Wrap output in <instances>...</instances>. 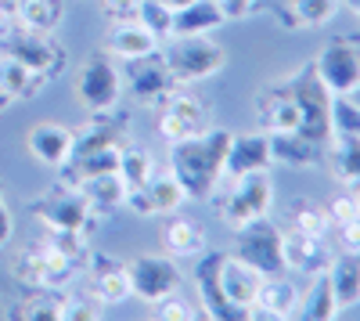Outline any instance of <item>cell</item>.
Returning a JSON list of instances; mask_svg holds the SVG:
<instances>
[{
  "label": "cell",
  "instance_id": "681fc988",
  "mask_svg": "<svg viewBox=\"0 0 360 321\" xmlns=\"http://www.w3.org/2000/svg\"><path fill=\"white\" fill-rule=\"evenodd\" d=\"M349 101H353V105L360 108V83H356V87H353V91H349Z\"/></svg>",
  "mask_w": 360,
  "mask_h": 321
},
{
  "label": "cell",
  "instance_id": "5b68a950",
  "mask_svg": "<svg viewBox=\"0 0 360 321\" xmlns=\"http://www.w3.org/2000/svg\"><path fill=\"white\" fill-rule=\"evenodd\" d=\"M83 264L69 260L65 253H58L54 246L40 242V246H25L15 260H11V275L18 285L25 289H58L62 293L65 285H72L79 278Z\"/></svg>",
  "mask_w": 360,
  "mask_h": 321
},
{
  "label": "cell",
  "instance_id": "ba28073f",
  "mask_svg": "<svg viewBox=\"0 0 360 321\" xmlns=\"http://www.w3.org/2000/svg\"><path fill=\"white\" fill-rule=\"evenodd\" d=\"M285 83L292 87L299 108H303V134L324 144L328 137H332V98L335 94L321 83V76L314 73L310 62L303 69H295Z\"/></svg>",
  "mask_w": 360,
  "mask_h": 321
},
{
  "label": "cell",
  "instance_id": "8992f818",
  "mask_svg": "<svg viewBox=\"0 0 360 321\" xmlns=\"http://www.w3.org/2000/svg\"><path fill=\"white\" fill-rule=\"evenodd\" d=\"M130 275V293L144 303H159L184 285V271L176 268V256L169 253H137L127 260Z\"/></svg>",
  "mask_w": 360,
  "mask_h": 321
},
{
  "label": "cell",
  "instance_id": "b9f144b4",
  "mask_svg": "<svg viewBox=\"0 0 360 321\" xmlns=\"http://www.w3.org/2000/svg\"><path fill=\"white\" fill-rule=\"evenodd\" d=\"M152 307H155L152 317H159V321H191V317H202V310H195L191 303H184L176 293L166 296V300H159V303H152Z\"/></svg>",
  "mask_w": 360,
  "mask_h": 321
},
{
  "label": "cell",
  "instance_id": "d6a6232c",
  "mask_svg": "<svg viewBox=\"0 0 360 321\" xmlns=\"http://www.w3.org/2000/svg\"><path fill=\"white\" fill-rule=\"evenodd\" d=\"M47 76L33 73L29 65H22L18 58L11 54H0V91H4L11 101H25V98H37L44 91Z\"/></svg>",
  "mask_w": 360,
  "mask_h": 321
},
{
  "label": "cell",
  "instance_id": "5bb4252c",
  "mask_svg": "<svg viewBox=\"0 0 360 321\" xmlns=\"http://www.w3.org/2000/svg\"><path fill=\"white\" fill-rule=\"evenodd\" d=\"M184 202H188V191H184V184H180V177L169 166H159L144 188L127 195V206L137 217H169V213H176L180 206H184Z\"/></svg>",
  "mask_w": 360,
  "mask_h": 321
},
{
  "label": "cell",
  "instance_id": "8fae6325",
  "mask_svg": "<svg viewBox=\"0 0 360 321\" xmlns=\"http://www.w3.org/2000/svg\"><path fill=\"white\" fill-rule=\"evenodd\" d=\"M234 235V256L252 264L259 275H278L285 271V260H281V227L270 224V217L252 220L245 227L231 231Z\"/></svg>",
  "mask_w": 360,
  "mask_h": 321
},
{
  "label": "cell",
  "instance_id": "816d5d0a",
  "mask_svg": "<svg viewBox=\"0 0 360 321\" xmlns=\"http://www.w3.org/2000/svg\"><path fill=\"white\" fill-rule=\"evenodd\" d=\"M346 4H349V8H353V15L360 18V0H346Z\"/></svg>",
  "mask_w": 360,
  "mask_h": 321
},
{
  "label": "cell",
  "instance_id": "f1b7e54d",
  "mask_svg": "<svg viewBox=\"0 0 360 321\" xmlns=\"http://www.w3.org/2000/svg\"><path fill=\"white\" fill-rule=\"evenodd\" d=\"M227 18L217 8V0H191V4L173 11V37H209Z\"/></svg>",
  "mask_w": 360,
  "mask_h": 321
},
{
  "label": "cell",
  "instance_id": "f907efd6",
  "mask_svg": "<svg viewBox=\"0 0 360 321\" xmlns=\"http://www.w3.org/2000/svg\"><path fill=\"white\" fill-rule=\"evenodd\" d=\"M162 4H169V8L176 11V8H184V4H191V0H162Z\"/></svg>",
  "mask_w": 360,
  "mask_h": 321
},
{
  "label": "cell",
  "instance_id": "7c38bea8",
  "mask_svg": "<svg viewBox=\"0 0 360 321\" xmlns=\"http://www.w3.org/2000/svg\"><path fill=\"white\" fill-rule=\"evenodd\" d=\"M263 278L252 264L238 260L234 253L220 256V268H217V282H220V296L224 303L234 310V317H252L256 310V300H259V289H263Z\"/></svg>",
  "mask_w": 360,
  "mask_h": 321
},
{
  "label": "cell",
  "instance_id": "ee69618b",
  "mask_svg": "<svg viewBox=\"0 0 360 321\" xmlns=\"http://www.w3.org/2000/svg\"><path fill=\"white\" fill-rule=\"evenodd\" d=\"M98 8L108 22H127V18H137L141 0H98Z\"/></svg>",
  "mask_w": 360,
  "mask_h": 321
},
{
  "label": "cell",
  "instance_id": "3957f363",
  "mask_svg": "<svg viewBox=\"0 0 360 321\" xmlns=\"http://www.w3.org/2000/svg\"><path fill=\"white\" fill-rule=\"evenodd\" d=\"M159 54L176 87L205 83L227 69V51L209 37H169V44L159 47Z\"/></svg>",
  "mask_w": 360,
  "mask_h": 321
},
{
  "label": "cell",
  "instance_id": "7bdbcfd3",
  "mask_svg": "<svg viewBox=\"0 0 360 321\" xmlns=\"http://www.w3.org/2000/svg\"><path fill=\"white\" fill-rule=\"evenodd\" d=\"M324 213H328V224H332V227H339V224H346V220L360 217L356 195H353V191H342V195H335V199H328Z\"/></svg>",
  "mask_w": 360,
  "mask_h": 321
},
{
  "label": "cell",
  "instance_id": "1f68e13d",
  "mask_svg": "<svg viewBox=\"0 0 360 321\" xmlns=\"http://www.w3.org/2000/svg\"><path fill=\"white\" fill-rule=\"evenodd\" d=\"M65 18V4L62 0H15L11 8V22L29 33H54Z\"/></svg>",
  "mask_w": 360,
  "mask_h": 321
},
{
  "label": "cell",
  "instance_id": "30bf717a",
  "mask_svg": "<svg viewBox=\"0 0 360 321\" xmlns=\"http://www.w3.org/2000/svg\"><path fill=\"white\" fill-rule=\"evenodd\" d=\"M33 217L44 227H76V231H94V224L101 220L94 210L86 206L83 191L72 188V184H62V181H58L54 188H47L33 202Z\"/></svg>",
  "mask_w": 360,
  "mask_h": 321
},
{
  "label": "cell",
  "instance_id": "ac0fdd59",
  "mask_svg": "<svg viewBox=\"0 0 360 321\" xmlns=\"http://www.w3.org/2000/svg\"><path fill=\"white\" fill-rule=\"evenodd\" d=\"M25 149H29V156H33L40 166H47V170H65L69 159H72V152H76V130L44 120V123H37V127H29Z\"/></svg>",
  "mask_w": 360,
  "mask_h": 321
},
{
  "label": "cell",
  "instance_id": "ab89813d",
  "mask_svg": "<svg viewBox=\"0 0 360 321\" xmlns=\"http://www.w3.org/2000/svg\"><path fill=\"white\" fill-rule=\"evenodd\" d=\"M105 317V307L90 293H69L62 296V321H98Z\"/></svg>",
  "mask_w": 360,
  "mask_h": 321
},
{
  "label": "cell",
  "instance_id": "bcb514c9",
  "mask_svg": "<svg viewBox=\"0 0 360 321\" xmlns=\"http://www.w3.org/2000/svg\"><path fill=\"white\" fill-rule=\"evenodd\" d=\"M335 231H339V249L342 253H360V217L339 224Z\"/></svg>",
  "mask_w": 360,
  "mask_h": 321
},
{
  "label": "cell",
  "instance_id": "d4e9b609",
  "mask_svg": "<svg viewBox=\"0 0 360 321\" xmlns=\"http://www.w3.org/2000/svg\"><path fill=\"white\" fill-rule=\"evenodd\" d=\"M299 296H303V289H299L285 271L278 275H266L263 278V289H259V300H256V310L252 317H278V321H288L295 317V307H299Z\"/></svg>",
  "mask_w": 360,
  "mask_h": 321
},
{
  "label": "cell",
  "instance_id": "9c48e42d",
  "mask_svg": "<svg viewBox=\"0 0 360 321\" xmlns=\"http://www.w3.org/2000/svg\"><path fill=\"white\" fill-rule=\"evenodd\" d=\"M0 37H4V54L18 58L22 65H29L33 73H40V76H47V80L62 76L65 65H69L65 47L54 44L51 33H29V29L11 25V29H4Z\"/></svg>",
  "mask_w": 360,
  "mask_h": 321
},
{
  "label": "cell",
  "instance_id": "c3c4849f",
  "mask_svg": "<svg viewBox=\"0 0 360 321\" xmlns=\"http://www.w3.org/2000/svg\"><path fill=\"white\" fill-rule=\"evenodd\" d=\"M4 29H11V8L0 0V33H4Z\"/></svg>",
  "mask_w": 360,
  "mask_h": 321
},
{
  "label": "cell",
  "instance_id": "52a82bcc",
  "mask_svg": "<svg viewBox=\"0 0 360 321\" xmlns=\"http://www.w3.org/2000/svg\"><path fill=\"white\" fill-rule=\"evenodd\" d=\"M213 127V105L198 94H188V87H176V91L159 105V137L166 144L198 137Z\"/></svg>",
  "mask_w": 360,
  "mask_h": 321
},
{
  "label": "cell",
  "instance_id": "11a10c76",
  "mask_svg": "<svg viewBox=\"0 0 360 321\" xmlns=\"http://www.w3.org/2000/svg\"><path fill=\"white\" fill-rule=\"evenodd\" d=\"M4 4H8V0H4Z\"/></svg>",
  "mask_w": 360,
  "mask_h": 321
},
{
  "label": "cell",
  "instance_id": "4dcf8cb0",
  "mask_svg": "<svg viewBox=\"0 0 360 321\" xmlns=\"http://www.w3.org/2000/svg\"><path fill=\"white\" fill-rule=\"evenodd\" d=\"M79 191H83V199H86V206L94 210L101 220H105L112 210L127 206V195H130V188L123 184V177H119L115 170H112V173H98V177L83 181Z\"/></svg>",
  "mask_w": 360,
  "mask_h": 321
},
{
  "label": "cell",
  "instance_id": "f35d334b",
  "mask_svg": "<svg viewBox=\"0 0 360 321\" xmlns=\"http://www.w3.org/2000/svg\"><path fill=\"white\" fill-rule=\"evenodd\" d=\"M137 22L152 29L159 40H169V37H173V8L162 4V0H141Z\"/></svg>",
  "mask_w": 360,
  "mask_h": 321
},
{
  "label": "cell",
  "instance_id": "d590c367",
  "mask_svg": "<svg viewBox=\"0 0 360 321\" xmlns=\"http://www.w3.org/2000/svg\"><path fill=\"white\" fill-rule=\"evenodd\" d=\"M11 317H22V321H37V317L62 321V293H58V289H29V296L15 307Z\"/></svg>",
  "mask_w": 360,
  "mask_h": 321
},
{
  "label": "cell",
  "instance_id": "7a4b0ae2",
  "mask_svg": "<svg viewBox=\"0 0 360 321\" xmlns=\"http://www.w3.org/2000/svg\"><path fill=\"white\" fill-rule=\"evenodd\" d=\"M209 202L217 206V217L224 220L227 231H238L252 220L270 217V210H274V181H270V170L224 181Z\"/></svg>",
  "mask_w": 360,
  "mask_h": 321
},
{
  "label": "cell",
  "instance_id": "9a60e30c",
  "mask_svg": "<svg viewBox=\"0 0 360 321\" xmlns=\"http://www.w3.org/2000/svg\"><path fill=\"white\" fill-rule=\"evenodd\" d=\"M86 293L94 296L101 307H119V303H127L134 293H130V275H127V264L123 260H115V256H86Z\"/></svg>",
  "mask_w": 360,
  "mask_h": 321
},
{
  "label": "cell",
  "instance_id": "484cf974",
  "mask_svg": "<svg viewBox=\"0 0 360 321\" xmlns=\"http://www.w3.org/2000/svg\"><path fill=\"white\" fill-rule=\"evenodd\" d=\"M270 152H274V163L288 166V170H314L324 156V144L307 137L303 130L295 134H270Z\"/></svg>",
  "mask_w": 360,
  "mask_h": 321
},
{
  "label": "cell",
  "instance_id": "ffe728a7",
  "mask_svg": "<svg viewBox=\"0 0 360 321\" xmlns=\"http://www.w3.org/2000/svg\"><path fill=\"white\" fill-rule=\"evenodd\" d=\"M332 249L324 246V239H314L299 227H288L281 231V260H285V271H295V275H324L328 264H332Z\"/></svg>",
  "mask_w": 360,
  "mask_h": 321
},
{
  "label": "cell",
  "instance_id": "4fadbf2b",
  "mask_svg": "<svg viewBox=\"0 0 360 321\" xmlns=\"http://www.w3.org/2000/svg\"><path fill=\"white\" fill-rule=\"evenodd\" d=\"M314 73L321 76V83L332 94H349L353 87L360 83V44L339 37L328 40L317 54H314Z\"/></svg>",
  "mask_w": 360,
  "mask_h": 321
},
{
  "label": "cell",
  "instance_id": "e575fe53",
  "mask_svg": "<svg viewBox=\"0 0 360 321\" xmlns=\"http://www.w3.org/2000/svg\"><path fill=\"white\" fill-rule=\"evenodd\" d=\"M159 170V163H155V156L148 152V149H141V144H127L123 152H119V166H115V173L123 177V184L130 188V191H137V188H144L148 181H152V173Z\"/></svg>",
  "mask_w": 360,
  "mask_h": 321
},
{
  "label": "cell",
  "instance_id": "83f0119b",
  "mask_svg": "<svg viewBox=\"0 0 360 321\" xmlns=\"http://www.w3.org/2000/svg\"><path fill=\"white\" fill-rule=\"evenodd\" d=\"M205 231L191 220V217H176L169 213L166 224H162V249L176 260H195L205 253Z\"/></svg>",
  "mask_w": 360,
  "mask_h": 321
},
{
  "label": "cell",
  "instance_id": "f5cc1de1",
  "mask_svg": "<svg viewBox=\"0 0 360 321\" xmlns=\"http://www.w3.org/2000/svg\"><path fill=\"white\" fill-rule=\"evenodd\" d=\"M8 101H11V98H8V94H4V91H0V108H4V105H8Z\"/></svg>",
  "mask_w": 360,
  "mask_h": 321
},
{
  "label": "cell",
  "instance_id": "6da1fadb",
  "mask_svg": "<svg viewBox=\"0 0 360 321\" xmlns=\"http://www.w3.org/2000/svg\"><path fill=\"white\" fill-rule=\"evenodd\" d=\"M227 144H231V130L220 127H209L198 137L188 141H176L169 144V170L180 177L188 199H213L217 188L224 184V156H227Z\"/></svg>",
  "mask_w": 360,
  "mask_h": 321
},
{
  "label": "cell",
  "instance_id": "277c9868",
  "mask_svg": "<svg viewBox=\"0 0 360 321\" xmlns=\"http://www.w3.org/2000/svg\"><path fill=\"white\" fill-rule=\"evenodd\" d=\"M123 73H119L115 58L98 51V54H86L83 62L76 65L72 76V94L76 105L86 115H101V112H115L119 98H123Z\"/></svg>",
  "mask_w": 360,
  "mask_h": 321
},
{
  "label": "cell",
  "instance_id": "7402d4cb",
  "mask_svg": "<svg viewBox=\"0 0 360 321\" xmlns=\"http://www.w3.org/2000/svg\"><path fill=\"white\" fill-rule=\"evenodd\" d=\"M162 47V40L152 33L148 25H141L137 18L127 22H112L105 33V54H112L115 62H137V58H148Z\"/></svg>",
  "mask_w": 360,
  "mask_h": 321
},
{
  "label": "cell",
  "instance_id": "74e56055",
  "mask_svg": "<svg viewBox=\"0 0 360 321\" xmlns=\"http://www.w3.org/2000/svg\"><path fill=\"white\" fill-rule=\"evenodd\" d=\"M288 224L299 227V231H307V235H314V239H324V235H328V227H332V224H328L324 206H317V202H295Z\"/></svg>",
  "mask_w": 360,
  "mask_h": 321
},
{
  "label": "cell",
  "instance_id": "8d00e7d4",
  "mask_svg": "<svg viewBox=\"0 0 360 321\" xmlns=\"http://www.w3.org/2000/svg\"><path fill=\"white\" fill-rule=\"evenodd\" d=\"M44 242L86 268V256H90V231H76V227H44Z\"/></svg>",
  "mask_w": 360,
  "mask_h": 321
},
{
  "label": "cell",
  "instance_id": "4316f807",
  "mask_svg": "<svg viewBox=\"0 0 360 321\" xmlns=\"http://www.w3.org/2000/svg\"><path fill=\"white\" fill-rule=\"evenodd\" d=\"M220 256L224 253H202V256H195L198 260V268H195V289H198V303H202L198 310H202V317H234V310L220 296V282H217Z\"/></svg>",
  "mask_w": 360,
  "mask_h": 321
},
{
  "label": "cell",
  "instance_id": "d6986e66",
  "mask_svg": "<svg viewBox=\"0 0 360 321\" xmlns=\"http://www.w3.org/2000/svg\"><path fill=\"white\" fill-rule=\"evenodd\" d=\"M130 144V120L115 112L86 115V123L76 130V152L72 156H90V152H119Z\"/></svg>",
  "mask_w": 360,
  "mask_h": 321
},
{
  "label": "cell",
  "instance_id": "44dd1931",
  "mask_svg": "<svg viewBox=\"0 0 360 321\" xmlns=\"http://www.w3.org/2000/svg\"><path fill=\"white\" fill-rule=\"evenodd\" d=\"M123 83H130L134 98L144 101V105H152V108H159L176 91V83H173V76H169V69H166L159 51L148 54V58H137V62H130V73L123 76Z\"/></svg>",
  "mask_w": 360,
  "mask_h": 321
},
{
  "label": "cell",
  "instance_id": "db71d44e",
  "mask_svg": "<svg viewBox=\"0 0 360 321\" xmlns=\"http://www.w3.org/2000/svg\"><path fill=\"white\" fill-rule=\"evenodd\" d=\"M353 195H356V206H360V191H353Z\"/></svg>",
  "mask_w": 360,
  "mask_h": 321
},
{
  "label": "cell",
  "instance_id": "836d02e7",
  "mask_svg": "<svg viewBox=\"0 0 360 321\" xmlns=\"http://www.w3.org/2000/svg\"><path fill=\"white\" fill-rule=\"evenodd\" d=\"M339 303H335V293H332V282L328 275H314L310 289L299 296V307H295V317H307V321H332L339 317Z\"/></svg>",
  "mask_w": 360,
  "mask_h": 321
},
{
  "label": "cell",
  "instance_id": "2e32d148",
  "mask_svg": "<svg viewBox=\"0 0 360 321\" xmlns=\"http://www.w3.org/2000/svg\"><path fill=\"white\" fill-rule=\"evenodd\" d=\"M274 166V152H270V134L266 130H249V134H231L227 156H224V181L245 177V173H259Z\"/></svg>",
  "mask_w": 360,
  "mask_h": 321
},
{
  "label": "cell",
  "instance_id": "cb8c5ba5",
  "mask_svg": "<svg viewBox=\"0 0 360 321\" xmlns=\"http://www.w3.org/2000/svg\"><path fill=\"white\" fill-rule=\"evenodd\" d=\"M342 11V0H274L281 29H321Z\"/></svg>",
  "mask_w": 360,
  "mask_h": 321
},
{
  "label": "cell",
  "instance_id": "7dc6e473",
  "mask_svg": "<svg viewBox=\"0 0 360 321\" xmlns=\"http://www.w3.org/2000/svg\"><path fill=\"white\" fill-rule=\"evenodd\" d=\"M11 231H15V220H11V210H8L4 195H0V249L11 242Z\"/></svg>",
  "mask_w": 360,
  "mask_h": 321
},
{
  "label": "cell",
  "instance_id": "60d3db41",
  "mask_svg": "<svg viewBox=\"0 0 360 321\" xmlns=\"http://www.w3.org/2000/svg\"><path fill=\"white\" fill-rule=\"evenodd\" d=\"M332 134H360V108L349 101V94L332 98Z\"/></svg>",
  "mask_w": 360,
  "mask_h": 321
},
{
  "label": "cell",
  "instance_id": "f6af8a7d",
  "mask_svg": "<svg viewBox=\"0 0 360 321\" xmlns=\"http://www.w3.org/2000/svg\"><path fill=\"white\" fill-rule=\"evenodd\" d=\"M217 8L224 11L227 22H242V18H249L259 8V0H217Z\"/></svg>",
  "mask_w": 360,
  "mask_h": 321
},
{
  "label": "cell",
  "instance_id": "603a6c76",
  "mask_svg": "<svg viewBox=\"0 0 360 321\" xmlns=\"http://www.w3.org/2000/svg\"><path fill=\"white\" fill-rule=\"evenodd\" d=\"M321 163H328L335 184H342L346 191H360V134H332L324 141Z\"/></svg>",
  "mask_w": 360,
  "mask_h": 321
},
{
  "label": "cell",
  "instance_id": "e0dca14e",
  "mask_svg": "<svg viewBox=\"0 0 360 321\" xmlns=\"http://www.w3.org/2000/svg\"><path fill=\"white\" fill-rule=\"evenodd\" d=\"M256 115H259V130H266V134L303 130V108H299L288 83H274V87H266V91H259L256 94Z\"/></svg>",
  "mask_w": 360,
  "mask_h": 321
},
{
  "label": "cell",
  "instance_id": "f546056e",
  "mask_svg": "<svg viewBox=\"0 0 360 321\" xmlns=\"http://www.w3.org/2000/svg\"><path fill=\"white\" fill-rule=\"evenodd\" d=\"M328 282H332V293L339 310H349L360 303V253H339L328 264Z\"/></svg>",
  "mask_w": 360,
  "mask_h": 321
}]
</instances>
